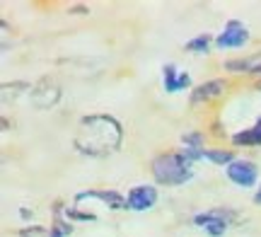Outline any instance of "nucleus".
Wrapping results in <instances>:
<instances>
[{
    "mask_svg": "<svg viewBox=\"0 0 261 237\" xmlns=\"http://www.w3.org/2000/svg\"><path fill=\"white\" fill-rule=\"evenodd\" d=\"M123 141V126L112 114H87L77 123L73 148L87 157H107L116 152Z\"/></svg>",
    "mask_w": 261,
    "mask_h": 237,
    "instance_id": "obj_1",
    "label": "nucleus"
},
{
    "mask_svg": "<svg viewBox=\"0 0 261 237\" xmlns=\"http://www.w3.org/2000/svg\"><path fill=\"white\" fill-rule=\"evenodd\" d=\"M150 172H152V179L162 184V187H179V184H187L194 177V170L181 152H158L152 160H150Z\"/></svg>",
    "mask_w": 261,
    "mask_h": 237,
    "instance_id": "obj_2",
    "label": "nucleus"
},
{
    "mask_svg": "<svg viewBox=\"0 0 261 237\" xmlns=\"http://www.w3.org/2000/svg\"><path fill=\"white\" fill-rule=\"evenodd\" d=\"M230 90V83L225 80V77H213V80H208V83H201L198 87L191 90V97H189V102L191 107H198V104H211L215 99H220Z\"/></svg>",
    "mask_w": 261,
    "mask_h": 237,
    "instance_id": "obj_3",
    "label": "nucleus"
},
{
    "mask_svg": "<svg viewBox=\"0 0 261 237\" xmlns=\"http://www.w3.org/2000/svg\"><path fill=\"white\" fill-rule=\"evenodd\" d=\"M225 172H227V179L232 184H237V187H242V189H249V187H254L259 181V167L252 160L237 157L232 165L225 167Z\"/></svg>",
    "mask_w": 261,
    "mask_h": 237,
    "instance_id": "obj_4",
    "label": "nucleus"
},
{
    "mask_svg": "<svg viewBox=\"0 0 261 237\" xmlns=\"http://www.w3.org/2000/svg\"><path fill=\"white\" fill-rule=\"evenodd\" d=\"M29 99H32V104L37 107V109H51V107H56L58 99H61V87H58L56 80L44 77V80H39L37 85L32 87Z\"/></svg>",
    "mask_w": 261,
    "mask_h": 237,
    "instance_id": "obj_5",
    "label": "nucleus"
},
{
    "mask_svg": "<svg viewBox=\"0 0 261 237\" xmlns=\"http://www.w3.org/2000/svg\"><path fill=\"white\" fill-rule=\"evenodd\" d=\"M247 41H249V29L244 27L240 19H230L223 32L215 37V46L220 51H225V48H240Z\"/></svg>",
    "mask_w": 261,
    "mask_h": 237,
    "instance_id": "obj_6",
    "label": "nucleus"
},
{
    "mask_svg": "<svg viewBox=\"0 0 261 237\" xmlns=\"http://www.w3.org/2000/svg\"><path fill=\"white\" fill-rule=\"evenodd\" d=\"M158 203V189L155 187H150V184H138V187H133L128 191V196H126V208L128 210H148L152 208Z\"/></svg>",
    "mask_w": 261,
    "mask_h": 237,
    "instance_id": "obj_7",
    "label": "nucleus"
},
{
    "mask_svg": "<svg viewBox=\"0 0 261 237\" xmlns=\"http://www.w3.org/2000/svg\"><path fill=\"white\" fill-rule=\"evenodd\" d=\"M87 199L102 201L104 206H109L112 210L126 208V196H121L119 191H114V189H90V191L75 194V203H83V201H87Z\"/></svg>",
    "mask_w": 261,
    "mask_h": 237,
    "instance_id": "obj_8",
    "label": "nucleus"
},
{
    "mask_svg": "<svg viewBox=\"0 0 261 237\" xmlns=\"http://www.w3.org/2000/svg\"><path fill=\"white\" fill-rule=\"evenodd\" d=\"M194 225L203 228L211 237H223L225 232H227V228H230L227 223H223V220L215 218L211 210H205V213H196V216H194Z\"/></svg>",
    "mask_w": 261,
    "mask_h": 237,
    "instance_id": "obj_9",
    "label": "nucleus"
},
{
    "mask_svg": "<svg viewBox=\"0 0 261 237\" xmlns=\"http://www.w3.org/2000/svg\"><path fill=\"white\" fill-rule=\"evenodd\" d=\"M232 145L234 148H256V145H261V116L256 119L254 126H249V128H244V131H240V133H234Z\"/></svg>",
    "mask_w": 261,
    "mask_h": 237,
    "instance_id": "obj_10",
    "label": "nucleus"
},
{
    "mask_svg": "<svg viewBox=\"0 0 261 237\" xmlns=\"http://www.w3.org/2000/svg\"><path fill=\"white\" fill-rule=\"evenodd\" d=\"M259 63H261V54L247 58H230V61H225V70H230V73H254V68Z\"/></svg>",
    "mask_w": 261,
    "mask_h": 237,
    "instance_id": "obj_11",
    "label": "nucleus"
},
{
    "mask_svg": "<svg viewBox=\"0 0 261 237\" xmlns=\"http://www.w3.org/2000/svg\"><path fill=\"white\" fill-rule=\"evenodd\" d=\"M203 160L213 162V165H220V167H227V165H232L237 157H234L232 150H225V148H208L203 155Z\"/></svg>",
    "mask_w": 261,
    "mask_h": 237,
    "instance_id": "obj_12",
    "label": "nucleus"
},
{
    "mask_svg": "<svg viewBox=\"0 0 261 237\" xmlns=\"http://www.w3.org/2000/svg\"><path fill=\"white\" fill-rule=\"evenodd\" d=\"M211 44H215V39L211 37V34H198V37L189 39L187 44H184V51H191V54H205Z\"/></svg>",
    "mask_w": 261,
    "mask_h": 237,
    "instance_id": "obj_13",
    "label": "nucleus"
},
{
    "mask_svg": "<svg viewBox=\"0 0 261 237\" xmlns=\"http://www.w3.org/2000/svg\"><path fill=\"white\" fill-rule=\"evenodd\" d=\"M162 83H165L167 92H179V70L174 63L162 66Z\"/></svg>",
    "mask_w": 261,
    "mask_h": 237,
    "instance_id": "obj_14",
    "label": "nucleus"
},
{
    "mask_svg": "<svg viewBox=\"0 0 261 237\" xmlns=\"http://www.w3.org/2000/svg\"><path fill=\"white\" fill-rule=\"evenodd\" d=\"M73 225L68 223V220L63 218H56L54 220V225H51V230H48V237H70L73 235Z\"/></svg>",
    "mask_w": 261,
    "mask_h": 237,
    "instance_id": "obj_15",
    "label": "nucleus"
},
{
    "mask_svg": "<svg viewBox=\"0 0 261 237\" xmlns=\"http://www.w3.org/2000/svg\"><path fill=\"white\" fill-rule=\"evenodd\" d=\"M181 143L187 145V148H196V150H205L203 143H205V136L201 131H191V133H184L181 136Z\"/></svg>",
    "mask_w": 261,
    "mask_h": 237,
    "instance_id": "obj_16",
    "label": "nucleus"
},
{
    "mask_svg": "<svg viewBox=\"0 0 261 237\" xmlns=\"http://www.w3.org/2000/svg\"><path fill=\"white\" fill-rule=\"evenodd\" d=\"M65 218L68 220H83V223H90V220H97L94 213H87V210H80L77 206H68L65 208Z\"/></svg>",
    "mask_w": 261,
    "mask_h": 237,
    "instance_id": "obj_17",
    "label": "nucleus"
},
{
    "mask_svg": "<svg viewBox=\"0 0 261 237\" xmlns=\"http://www.w3.org/2000/svg\"><path fill=\"white\" fill-rule=\"evenodd\" d=\"M19 237H48V230L41 228V225H24V228L17 230Z\"/></svg>",
    "mask_w": 261,
    "mask_h": 237,
    "instance_id": "obj_18",
    "label": "nucleus"
},
{
    "mask_svg": "<svg viewBox=\"0 0 261 237\" xmlns=\"http://www.w3.org/2000/svg\"><path fill=\"white\" fill-rule=\"evenodd\" d=\"M179 152H181V157H184L189 165H194V162H198V160H203V155H205V150H196V148H187V145H184V148H181Z\"/></svg>",
    "mask_w": 261,
    "mask_h": 237,
    "instance_id": "obj_19",
    "label": "nucleus"
},
{
    "mask_svg": "<svg viewBox=\"0 0 261 237\" xmlns=\"http://www.w3.org/2000/svg\"><path fill=\"white\" fill-rule=\"evenodd\" d=\"M68 12H73V15H87V12H90V8H87V5H83V3H77V5H70V8H68Z\"/></svg>",
    "mask_w": 261,
    "mask_h": 237,
    "instance_id": "obj_20",
    "label": "nucleus"
},
{
    "mask_svg": "<svg viewBox=\"0 0 261 237\" xmlns=\"http://www.w3.org/2000/svg\"><path fill=\"white\" fill-rule=\"evenodd\" d=\"M189 85H191V77H189V73H179V90H187Z\"/></svg>",
    "mask_w": 261,
    "mask_h": 237,
    "instance_id": "obj_21",
    "label": "nucleus"
},
{
    "mask_svg": "<svg viewBox=\"0 0 261 237\" xmlns=\"http://www.w3.org/2000/svg\"><path fill=\"white\" fill-rule=\"evenodd\" d=\"M19 218H22V220H32V218H34V213H32L27 206H22V208H19Z\"/></svg>",
    "mask_w": 261,
    "mask_h": 237,
    "instance_id": "obj_22",
    "label": "nucleus"
},
{
    "mask_svg": "<svg viewBox=\"0 0 261 237\" xmlns=\"http://www.w3.org/2000/svg\"><path fill=\"white\" fill-rule=\"evenodd\" d=\"M254 203H256V206H261V187L256 189V194H254Z\"/></svg>",
    "mask_w": 261,
    "mask_h": 237,
    "instance_id": "obj_23",
    "label": "nucleus"
},
{
    "mask_svg": "<svg viewBox=\"0 0 261 237\" xmlns=\"http://www.w3.org/2000/svg\"><path fill=\"white\" fill-rule=\"evenodd\" d=\"M256 90H261V83H259V85H256Z\"/></svg>",
    "mask_w": 261,
    "mask_h": 237,
    "instance_id": "obj_24",
    "label": "nucleus"
}]
</instances>
